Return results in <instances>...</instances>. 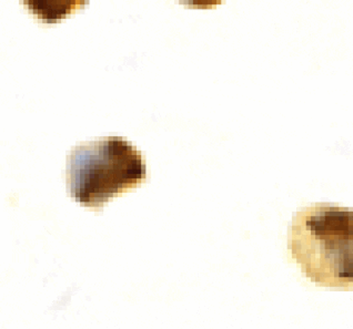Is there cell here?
Returning a JSON list of instances; mask_svg holds the SVG:
<instances>
[{"label": "cell", "mask_w": 353, "mask_h": 329, "mask_svg": "<svg viewBox=\"0 0 353 329\" xmlns=\"http://www.w3.org/2000/svg\"><path fill=\"white\" fill-rule=\"evenodd\" d=\"M29 12L43 23H58L89 3V0H21Z\"/></svg>", "instance_id": "3957f363"}, {"label": "cell", "mask_w": 353, "mask_h": 329, "mask_svg": "<svg viewBox=\"0 0 353 329\" xmlns=\"http://www.w3.org/2000/svg\"><path fill=\"white\" fill-rule=\"evenodd\" d=\"M178 3L190 9H214L225 0H176Z\"/></svg>", "instance_id": "277c9868"}, {"label": "cell", "mask_w": 353, "mask_h": 329, "mask_svg": "<svg viewBox=\"0 0 353 329\" xmlns=\"http://www.w3.org/2000/svg\"><path fill=\"white\" fill-rule=\"evenodd\" d=\"M145 176L143 154L121 136L81 143L68 156L69 192L85 206H103L117 194L137 187Z\"/></svg>", "instance_id": "7a4b0ae2"}, {"label": "cell", "mask_w": 353, "mask_h": 329, "mask_svg": "<svg viewBox=\"0 0 353 329\" xmlns=\"http://www.w3.org/2000/svg\"><path fill=\"white\" fill-rule=\"evenodd\" d=\"M288 248L309 279L320 286L351 288L353 282V211L314 204L296 212Z\"/></svg>", "instance_id": "6da1fadb"}]
</instances>
